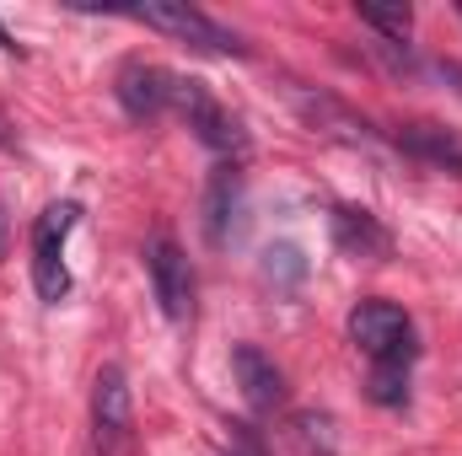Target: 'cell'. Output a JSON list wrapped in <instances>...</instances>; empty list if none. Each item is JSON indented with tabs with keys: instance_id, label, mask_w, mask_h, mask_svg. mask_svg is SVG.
Wrapping results in <instances>:
<instances>
[{
	"instance_id": "52a82bcc",
	"label": "cell",
	"mask_w": 462,
	"mask_h": 456,
	"mask_svg": "<svg viewBox=\"0 0 462 456\" xmlns=\"http://www.w3.org/2000/svg\"><path fill=\"white\" fill-rule=\"evenodd\" d=\"M172 87H178V76L162 70V65H145V59H129V65L118 70V81H114V92H118V103H124L129 118L172 114Z\"/></svg>"
},
{
	"instance_id": "277c9868",
	"label": "cell",
	"mask_w": 462,
	"mask_h": 456,
	"mask_svg": "<svg viewBox=\"0 0 462 456\" xmlns=\"http://www.w3.org/2000/svg\"><path fill=\"white\" fill-rule=\"evenodd\" d=\"M172 114L183 118L216 156H242L247 150V134H242V123L216 103V92L205 87V81H194V76H178V87H172Z\"/></svg>"
},
{
	"instance_id": "5b68a950",
	"label": "cell",
	"mask_w": 462,
	"mask_h": 456,
	"mask_svg": "<svg viewBox=\"0 0 462 456\" xmlns=\"http://www.w3.org/2000/svg\"><path fill=\"white\" fill-rule=\"evenodd\" d=\"M145 27H156V32H167V38H178V43H189V49H199V54H242V43H236V32L221 27L216 16H205L199 5H183V0H156V5H140L134 11Z\"/></svg>"
},
{
	"instance_id": "2e32d148",
	"label": "cell",
	"mask_w": 462,
	"mask_h": 456,
	"mask_svg": "<svg viewBox=\"0 0 462 456\" xmlns=\"http://www.w3.org/2000/svg\"><path fill=\"white\" fill-rule=\"evenodd\" d=\"M0 49H5V54H22V49H16V38H11L5 27H0Z\"/></svg>"
},
{
	"instance_id": "6da1fadb",
	"label": "cell",
	"mask_w": 462,
	"mask_h": 456,
	"mask_svg": "<svg viewBox=\"0 0 462 456\" xmlns=\"http://www.w3.org/2000/svg\"><path fill=\"white\" fill-rule=\"evenodd\" d=\"M81 221V205L76 199H60L49 205L38 221H32V285L43 301H65L70 296V269H65V242Z\"/></svg>"
},
{
	"instance_id": "4fadbf2b",
	"label": "cell",
	"mask_w": 462,
	"mask_h": 456,
	"mask_svg": "<svg viewBox=\"0 0 462 456\" xmlns=\"http://www.w3.org/2000/svg\"><path fill=\"white\" fill-rule=\"evenodd\" d=\"M360 22L376 27V32L393 38V43H403V38L414 32V11H409V5H360Z\"/></svg>"
},
{
	"instance_id": "9a60e30c",
	"label": "cell",
	"mask_w": 462,
	"mask_h": 456,
	"mask_svg": "<svg viewBox=\"0 0 462 456\" xmlns=\"http://www.w3.org/2000/svg\"><path fill=\"white\" fill-rule=\"evenodd\" d=\"M11 247V221H5V199H0V252Z\"/></svg>"
},
{
	"instance_id": "8fae6325",
	"label": "cell",
	"mask_w": 462,
	"mask_h": 456,
	"mask_svg": "<svg viewBox=\"0 0 462 456\" xmlns=\"http://www.w3.org/2000/svg\"><path fill=\"white\" fill-rule=\"evenodd\" d=\"M236 210H242V172L236 161H221L210 188H205V226H210V242H226L231 226H236Z\"/></svg>"
},
{
	"instance_id": "5bb4252c",
	"label": "cell",
	"mask_w": 462,
	"mask_h": 456,
	"mask_svg": "<svg viewBox=\"0 0 462 456\" xmlns=\"http://www.w3.org/2000/svg\"><path fill=\"white\" fill-rule=\"evenodd\" d=\"M226 456H263V451H258V441H253V435L242 430V435H236V446H231Z\"/></svg>"
},
{
	"instance_id": "7c38bea8",
	"label": "cell",
	"mask_w": 462,
	"mask_h": 456,
	"mask_svg": "<svg viewBox=\"0 0 462 456\" xmlns=\"http://www.w3.org/2000/svg\"><path fill=\"white\" fill-rule=\"evenodd\" d=\"M371 403L403 408L409 403V365H371Z\"/></svg>"
},
{
	"instance_id": "3957f363",
	"label": "cell",
	"mask_w": 462,
	"mask_h": 456,
	"mask_svg": "<svg viewBox=\"0 0 462 456\" xmlns=\"http://www.w3.org/2000/svg\"><path fill=\"white\" fill-rule=\"evenodd\" d=\"M134 446V403H129V376L124 365H103L92 381V451L129 456Z\"/></svg>"
},
{
	"instance_id": "30bf717a",
	"label": "cell",
	"mask_w": 462,
	"mask_h": 456,
	"mask_svg": "<svg viewBox=\"0 0 462 456\" xmlns=\"http://www.w3.org/2000/svg\"><path fill=\"white\" fill-rule=\"evenodd\" d=\"M334 242L345 247L349 258H387V252H393L387 226H382L371 210H355V205H339V210H334Z\"/></svg>"
},
{
	"instance_id": "7a4b0ae2",
	"label": "cell",
	"mask_w": 462,
	"mask_h": 456,
	"mask_svg": "<svg viewBox=\"0 0 462 456\" xmlns=\"http://www.w3.org/2000/svg\"><path fill=\"white\" fill-rule=\"evenodd\" d=\"M349 339L371 354V365H414V323L393 301H360L349 312Z\"/></svg>"
},
{
	"instance_id": "8992f818",
	"label": "cell",
	"mask_w": 462,
	"mask_h": 456,
	"mask_svg": "<svg viewBox=\"0 0 462 456\" xmlns=\"http://www.w3.org/2000/svg\"><path fill=\"white\" fill-rule=\"evenodd\" d=\"M145 269H151V290H156L162 312L172 323H189L194 317V263H189V252L172 236H156L151 252H145Z\"/></svg>"
},
{
	"instance_id": "9c48e42d",
	"label": "cell",
	"mask_w": 462,
	"mask_h": 456,
	"mask_svg": "<svg viewBox=\"0 0 462 456\" xmlns=\"http://www.w3.org/2000/svg\"><path fill=\"white\" fill-rule=\"evenodd\" d=\"M398 150L414 156L420 167H436V172L462 178V140L447 134L441 123H403V129H398Z\"/></svg>"
},
{
	"instance_id": "ba28073f",
	"label": "cell",
	"mask_w": 462,
	"mask_h": 456,
	"mask_svg": "<svg viewBox=\"0 0 462 456\" xmlns=\"http://www.w3.org/2000/svg\"><path fill=\"white\" fill-rule=\"evenodd\" d=\"M231 370H236V387H242V397H247V408H280L285 403V376H280V365L258 349V343H236L231 349Z\"/></svg>"
}]
</instances>
